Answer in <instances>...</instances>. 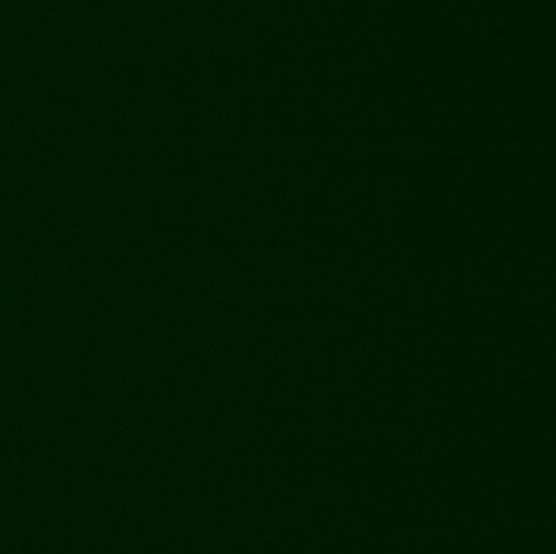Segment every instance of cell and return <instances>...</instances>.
Masks as SVG:
<instances>
[]
</instances>
